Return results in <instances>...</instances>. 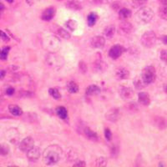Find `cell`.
<instances>
[{
	"instance_id": "obj_1",
	"label": "cell",
	"mask_w": 167,
	"mask_h": 167,
	"mask_svg": "<svg viewBox=\"0 0 167 167\" xmlns=\"http://www.w3.org/2000/svg\"><path fill=\"white\" fill-rule=\"evenodd\" d=\"M62 149L58 145H52L47 148L43 152V161L46 165H55L58 163L62 156Z\"/></svg>"
},
{
	"instance_id": "obj_2",
	"label": "cell",
	"mask_w": 167,
	"mask_h": 167,
	"mask_svg": "<svg viewBox=\"0 0 167 167\" xmlns=\"http://www.w3.org/2000/svg\"><path fill=\"white\" fill-rule=\"evenodd\" d=\"M154 18V12L149 7L140 8L136 13V19L141 24L149 23Z\"/></svg>"
},
{
	"instance_id": "obj_3",
	"label": "cell",
	"mask_w": 167,
	"mask_h": 167,
	"mask_svg": "<svg viewBox=\"0 0 167 167\" xmlns=\"http://www.w3.org/2000/svg\"><path fill=\"white\" fill-rule=\"evenodd\" d=\"M141 79L145 85H150L156 81V71L153 66L145 67L141 72Z\"/></svg>"
},
{
	"instance_id": "obj_4",
	"label": "cell",
	"mask_w": 167,
	"mask_h": 167,
	"mask_svg": "<svg viewBox=\"0 0 167 167\" xmlns=\"http://www.w3.org/2000/svg\"><path fill=\"white\" fill-rule=\"evenodd\" d=\"M46 64L52 69L58 70L64 64V60L63 59L60 55L55 54V53H51L49 55H47Z\"/></svg>"
},
{
	"instance_id": "obj_5",
	"label": "cell",
	"mask_w": 167,
	"mask_h": 167,
	"mask_svg": "<svg viewBox=\"0 0 167 167\" xmlns=\"http://www.w3.org/2000/svg\"><path fill=\"white\" fill-rule=\"evenodd\" d=\"M157 40V37L155 32L147 31L142 34L141 39H140V43L145 47V48H152L155 46Z\"/></svg>"
},
{
	"instance_id": "obj_6",
	"label": "cell",
	"mask_w": 167,
	"mask_h": 167,
	"mask_svg": "<svg viewBox=\"0 0 167 167\" xmlns=\"http://www.w3.org/2000/svg\"><path fill=\"white\" fill-rule=\"evenodd\" d=\"M124 48L123 46H121L120 44L114 45L109 49V56L113 59H117V58H119L122 55V54L124 53Z\"/></svg>"
},
{
	"instance_id": "obj_7",
	"label": "cell",
	"mask_w": 167,
	"mask_h": 167,
	"mask_svg": "<svg viewBox=\"0 0 167 167\" xmlns=\"http://www.w3.org/2000/svg\"><path fill=\"white\" fill-rule=\"evenodd\" d=\"M34 146V140L32 137H26L19 144L20 151H22L23 152L28 151Z\"/></svg>"
},
{
	"instance_id": "obj_8",
	"label": "cell",
	"mask_w": 167,
	"mask_h": 167,
	"mask_svg": "<svg viewBox=\"0 0 167 167\" xmlns=\"http://www.w3.org/2000/svg\"><path fill=\"white\" fill-rule=\"evenodd\" d=\"M44 45L49 50H55L59 47L60 41L55 36H49L48 39L44 42Z\"/></svg>"
},
{
	"instance_id": "obj_9",
	"label": "cell",
	"mask_w": 167,
	"mask_h": 167,
	"mask_svg": "<svg viewBox=\"0 0 167 167\" xmlns=\"http://www.w3.org/2000/svg\"><path fill=\"white\" fill-rule=\"evenodd\" d=\"M119 94L121 97L124 100H130L134 97V91L131 88L127 86H121L119 89Z\"/></svg>"
},
{
	"instance_id": "obj_10",
	"label": "cell",
	"mask_w": 167,
	"mask_h": 167,
	"mask_svg": "<svg viewBox=\"0 0 167 167\" xmlns=\"http://www.w3.org/2000/svg\"><path fill=\"white\" fill-rule=\"evenodd\" d=\"M105 118L110 122H116L120 119V109L116 108L110 109L105 114Z\"/></svg>"
},
{
	"instance_id": "obj_11",
	"label": "cell",
	"mask_w": 167,
	"mask_h": 167,
	"mask_svg": "<svg viewBox=\"0 0 167 167\" xmlns=\"http://www.w3.org/2000/svg\"><path fill=\"white\" fill-rule=\"evenodd\" d=\"M55 13H56V9L55 7L51 6L43 10L41 14V19L44 21H49L55 17Z\"/></svg>"
},
{
	"instance_id": "obj_12",
	"label": "cell",
	"mask_w": 167,
	"mask_h": 167,
	"mask_svg": "<svg viewBox=\"0 0 167 167\" xmlns=\"http://www.w3.org/2000/svg\"><path fill=\"white\" fill-rule=\"evenodd\" d=\"M93 70L96 73H104L107 70V64L101 59H96L93 63Z\"/></svg>"
},
{
	"instance_id": "obj_13",
	"label": "cell",
	"mask_w": 167,
	"mask_h": 167,
	"mask_svg": "<svg viewBox=\"0 0 167 167\" xmlns=\"http://www.w3.org/2000/svg\"><path fill=\"white\" fill-rule=\"evenodd\" d=\"M119 28H120V31L123 34H131L134 30V27L131 23L127 21H123L120 23L119 25Z\"/></svg>"
},
{
	"instance_id": "obj_14",
	"label": "cell",
	"mask_w": 167,
	"mask_h": 167,
	"mask_svg": "<svg viewBox=\"0 0 167 167\" xmlns=\"http://www.w3.org/2000/svg\"><path fill=\"white\" fill-rule=\"evenodd\" d=\"M105 45V39L103 36H94L91 39V46L94 49H102Z\"/></svg>"
},
{
	"instance_id": "obj_15",
	"label": "cell",
	"mask_w": 167,
	"mask_h": 167,
	"mask_svg": "<svg viewBox=\"0 0 167 167\" xmlns=\"http://www.w3.org/2000/svg\"><path fill=\"white\" fill-rule=\"evenodd\" d=\"M84 135L88 140H91L93 142H98L100 140V137L96 132H94L89 127H85L84 129Z\"/></svg>"
},
{
	"instance_id": "obj_16",
	"label": "cell",
	"mask_w": 167,
	"mask_h": 167,
	"mask_svg": "<svg viewBox=\"0 0 167 167\" xmlns=\"http://www.w3.org/2000/svg\"><path fill=\"white\" fill-rule=\"evenodd\" d=\"M115 77L120 80H123V79H127L130 77V72L127 69L121 67L118 68L115 70Z\"/></svg>"
},
{
	"instance_id": "obj_17",
	"label": "cell",
	"mask_w": 167,
	"mask_h": 167,
	"mask_svg": "<svg viewBox=\"0 0 167 167\" xmlns=\"http://www.w3.org/2000/svg\"><path fill=\"white\" fill-rule=\"evenodd\" d=\"M138 101L141 105L148 106L151 104V98L149 94L146 92H140L138 94Z\"/></svg>"
},
{
	"instance_id": "obj_18",
	"label": "cell",
	"mask_w": 167,
	"mask_h": 167,
	"mask_svg": "<svg viewBox=\"0 0 167 167\" xmlns=\"http://www.w3.org/2000/svg\"><path fill=\"white\" fill-rule=\"evenodd\" d=\"M40 156V149L38 147H34L27 151L28 159L30 160H37Z\"/></svg>"
},
{
	"instance_id": "obj_19",
	"label": "cell",
	"mask_w": 167,
	"mask_h": 167,
	"mask_svg": "<svg viewBox=\"0 0 167 167\" xmlns=\"http://www.w3.org/2000/svg\"><path fill=\"white\" fill-rule=\"evenodd\" d=\"M65 6L69 9H71V10H80L82 9V4L81 3L78 1V0H69L67 1L66 4H65Z\"/></svg>"
},
{
	"instance_id": "obj_20",
	"label": "cell",
	"mask_w": 167,
	"mask_h": 167,
	"mask_svg": "<svg viewBox=\"0 0 167 167\" xmlns=\"http://www.w3.org/2000/svg\"><path fill=\"white\" fill-rule=\"evenodd\" d=\"M154 123L160 130H164L167 127V121L161 116H157L154 120Z\"/></svg>"
},
{
	"instance_id": "obj_21",
	"label": "cell",
	"mask_w": 167,
	"mask_h": 167,
	"mask_svg": "<svg viewBox=\"0 0 167 167\" xmlns=\"http://www.w3.org/2000/svg\"><path fill=\"white\" fill-rule=\"evenodd\" d=\"M86 94L89 95V96H92V95H96L100 93V88L97 85H91L87 87L86 89Z\"/></svg>"
},
{
	"instance_id": "obj_22",
	"label": "cell",
	"mask_w": 167,
	"mask_h": 167,
	"mask_svg": "<svg viewBox=\"0 0 167 167\" xmlns=\"http://www.w3.org/2000/svg\"><path fill=\"white\" fill-rule=\"evenodd\" d=\"M132 15V12L130 9H129L127 8H121V10L119 11V16H120V19L121 20H125L130 18Z\"/></svg>"
},
{
	"instance_id": "obj_23",
	"label": "cell",
	"mask_w": 167,
	"mask_h": 167,
	"mask_svg": "<svg viewBox=\"0 0 167 167\" xmlns=\"http://www.w3.org/2000/svg\"><path fill=\"white\" fill-rule=\"evenodd\" d=\"M8 110H9V112L11 113L13 115H15V116H20L23 114L22 109L20 107H19L18 105H9L8 106Z\"/></svg>"
},
{
	"instance_id": "obj_24",
	"label": "cell",
	"mask_w": 167,
	"mask_h": 167,
	"mask_svg": "<svg viewBox=\"0 0 167 167\" xmlns=\"http://www.w3.org/2000/svg\"><path fill=\"white\" fill-rule=\"evenodd\" d=\"M115 34V27L114 25H109V26H107L106 28H105L104 29V34H105V37L107 38H113V36Z\"/></svg>"
},
{
	"instance_id": "obj_25",
	"label": "cell",
	"mask_w": 167,
	"mask_h": 167,
	"mask_svg": "<svg viewBox=\"0 0 167 167\" xmlns=\"http://www.w3.org/2000/svg\"><path fill=\"white\" fill-rule=\"evenodd\" d=\"M79 85L74 81H70L67 84V90L69 93L75 94L79 91Z\"/></svg>"
},
{
	"instance_id": "obj_26",
	"label": "cell",
	"mask_w": 167,
	"mask_h": 167,
	"mask_svg": "<svg viewBox=\"0 0 167 167\" xmlns=\"http://www.w3.org/2000/svg\"><path fill=\"white\" fill-rule=\"evenodd\" d=\"M56 113L58 115V116L62 119V120H64L66 119L67 116H68V111H67L66 108H64V106H58L56 108Z\"/></svg>"
},
{
	"instance_id": "obj_27",
	"label": "cell",
	"mask_w": 167,
	"mask_h": 167,
	"mask_svg": "<svg viewBox=\"0 0 167 167\" xmlns=\"http://www.w3.org/2000/svg\"><path fill=\"white\" fill-rule=\"evenodd\" d=\"M158 13L160 19H167V4H161L160 6Z\"/></svg>"
},
{
	"instance_id": "obj_28",
	"label": "cell",
	"mask_w": 167,
	"mask_h": 167,
	"mask_svg": "<svg viewBox=\"0 0 167 167\" xmlns=\"http://www.w3.org/2000/svg\"><path fill=\"white\" fill-rule=\"evenodd\" d=\"M98 19V15L94 13H90L89 15H88V18H87V22H88V25L89 27H93L94 25L95 24L96 21Z\"/></svg>"
},
{
	"instance_id": "obj_29",
	"label": "cell",
	"mask_w": 167,
	"mask_h": 167,
	"mask_svg": "<svg viewBox=\"0 0 167 167\" xmlns=\"http://www.w3.org/2000/svg\"><path fill=\"white\" fill-rule=\"evenodd\" d=\"M9 50H10V47L9 46H4L3 48L0 49V58L2 60L7 59Z\"/></svg>"
},
{
	"instance_id": "obj_30",
	"label": "cell",
	"mask_w": 167,
	"mask_h": 167,
	"mask_svg": "<svg viewBox=\"0 0 167 167\" xmlns=\"http://www.w3.org/2000/svg\"><path fill=\"white\" fill-rule=\"evenodd\" d=\"M57 34L59 37H61L63 39H70V37H71V35L69 33L68 31H66L64 28H58V29H57Z\"/></svg>"
},
{
	"instance_id": "obj_31",
	"label": "cell",
	"mask_w": 167,
	"mask_h": 167,
	"mask_svg": "<svg viewBox=\"0 0 167 167\" xmlns=\"http://www.w3.org/2000/svg\"><path fill=\"white\" fill-rule=\"evenodd\" d=\"M94 166H107V160L105 159V157L100 156L98 159L95 160Z\"/></svg>"
},
{
	"instance_id": "obj_32",
	"label": "cell",
	"mask_w": 167,
	"mask_h": 167,
	"mask_svg": "<svg viewBox=\"0 0 167 167\" xmlns=\"http://www.w3.org/2000/svg\"><path fill=\"white\" fill-rule=\"evenodd\" d=\"M66 27L71 31H74L78 27V23L74 19H69L66 22Z\"/></svg>"
},
{
	"instance_id": "obj_33",
	"label": "cell",
	"mask_w": 167,
	"mask_h": 167,
	"mask_svg": "<svg viewBox=\"0 0 167 167\" xmlns=\"http://www.w3.org/2000/svg\"><path fill=\"white\" fill-rule=\"evenodd\" d=\"M134 85H135L136 89H142L146 85L145 84V82L142 80V79L138 78V77H136V78L135 79V80H134Z\"/></svg>"
},
{
	"instance_id": "obj_34",
	"label": "cell",
	"mask_w": 167,
	"mask_h": 167,
	"mask_svg": "<svg viewBox=\"0 0 167 167\" xmlns=\"http://www.w3.org/2000/svg\"><path fill=\"white\" fill-rule=\"evenodd\" d=\"M49 94L55 100H59L61 98V94L59 93V91L57 89H55V88H50L49 89Z\"/></svg>"
},
{
	"instance_id": "obj_35",
	"label": "cell",
	"mask_w": 167,
	"mask_h": 167,
	"mask_svg": "<svg viewBox=\"0 0 167 167\" xmlns=\"http://www.w3.org/2000/svg\"><path fill=\"white\" fill-rule=\"evenodd\" d=\"M9 151V147L6 144H0V156H6Z\"/></svg>"
},
{
	"instance_id": "obj_36",
	"label": "cell",
	"mask_w": 167,
	"mask_h": 167,
	"mask_svg": "<svg viewBox=\"0 0 167 167\" xmlns=\"http://www.w3.org/2000/svg\"><path fill=\"white\" fill-rule=\"evenodd\" d=\"M133 5L135 7H140L143 6L144 4H145L148 2V0H132Z\"/></svg>"
},
{
	"instance_id": "obj_37",
	"label": "cell",
	"mask_w": 167,
	"mask_h": 167,
	"mask_svg": "<svg viewBox=\"0 0 167 167\" xmlns=\"http://www.w3.org/2000/svg\"><path fill=\"white\" fill-rule=\"evenodd\" d=\"M160 58L167 64V51L166 49H162L160 51Z\"/></svg>"
},
{
	"instance_id": "obj_38",
	"label": "cell",
	"mask_w": 167,
	"mask_h": 167,
	"mask_svg": "<svg viewBox=\"0 0 167 167\" xmlns=\"http://www.w3.org/2000/svg\"><path fill=\"white\" fill-rule=\"evenodd\" d=\"M105 138H106V140H108V141L111 140V139H112V133L109 130V129L106 128L105 130Z\"/></svg>"
},
{
	"instance_id": "obj_39",
	"label": "cell",
	"mask_w": 167,
	"mask_h": 167,
	"mask_svg": "<svg viewBox=\"0 0 167 167\" xmlns=\"http://www.w3.org/2000/svg\"><path fill=\"white\" fill-rule=\"evenodd\" d=\"M68 158H69L70 160L77 159V154L74 151H69V152H68Z\"/></svg>"
},
{
	"instance_id": "obj_40",
	"label": "cell",
	"mask_w": 167,
	"mask_h": 167,
	"mask_svg": "<svg viewBox=\"0 0 167 167\" xmlns=\"http://www.w3.org/2000/svg\"><path fill=\"white\" fill-rule=\"evenodd\" d=\"M0 38L3 39L4 41H5V42H8L10 40V38L2 30H0Z\"/></svg>"
},
{
	"instance_id": "obj_41",
	"label": "cell",
	"mask_w": 167,
	"mask_h": 167,
	"mask_svg": "<svg viewBox=\"0 0 167 167\" xmlns=\"http://www.w3.org/2000/svg\"><path fill=\"white\" fill-rule=\"evenodd\" d=\"M79 70H81L82 73H86V71H87V65H86V64L85 62H81L79 63Z\"/></svg>"
},
{
	"instance_id": "obj_42",
	"label": "cell",
	"mask_w": 167,
	"mask_h": 167,
	"mask_svg": "<svg viewBox=\"0 0 167 167\" xmlns=\"http://www.w3.org/2000/svg\"><path fill=\"white\" fill-rule=\"evenodd\" d=\"M15 92V89L14 88H13V87H9L8 89H7L6 90V94H8V95H13V94Z\"/></svg>"
},
{
	"instance_id": "obj_43",
	"label": "cell",
	"mask_w": 167,
	"mask_h": 167,
	"mask_svg": "<svg viewBox=\"0 0 167 167\" xmlns=\"http://www.w3.org/2000/svg\"><path fill=\"white\" fill-rule=\"evenodd\" d=\"M73 166L76 167V166H85V161H81V160H79L78 162H76L75 164L73 165Z\"/></svg>"
},
{
	"instance_id": "obj_44",
	"label": "cell",
	"mask_w": 167,
	"mask_h": 167,
	"mask_svg": "<svg viewBox=\"0 0 167 167\" xmlns=\"http://www.w3.org/2000/svg\"><path fill=\"white\" fill-rule=\"evenodd\" d=\"M160 40H161V42H162L164 44L167 45V35H162V36L160 37Z\"/></svg>"
},
{
	"instance_id": "obj_45",
	"label": "cell",
	"mask_w": 167,
	"mask_h": 167,
	"mask_svg": "<svg viewBox=\"0 0 167 167\" xmlns=\"http://www.w3.org/2000/svg\"><path fill=\"white\" fill-rule=\"evenodd\" d=\"M6 75V71L4 70H0V79H3Z\"/></svg>"
},
{
	"instance_id": "obj_46",
	"label": "cell",
	"mask_w": 167,
	"mask_h": 167,
	"mask_svg": "<svg viewBox=\"0 0 167 167\" xmlns=\"http://www.w3.org/2000/svg\"><path fill=\"white\" fill-rule=\"evenodd\" d=\"M91 1L95 4H101L103 3V0H91Z\"/></svg>"
},
{
	"instance_id": "obj_47",
	"label": "cell",
	"mask_w": 167,
	"mask_h": 167,
	"mask_svg": "<svg viewBox=\"0 0 167 167\" xmlns=\"http://www.w3.org/2000/svg\"><path fill=\"white\" fill-rule=\"evenodd\" d=\"M4 5H3V4L0 3V13H1L2 12H3V10H4Z\"/></svg>"
},
{
	"instance_id": "obj_48",
	"label": "cell",
	"mask_w": 167,
	"mask_h": 167,
	"mask_svg": "<svg viewBox=\"0 0 167 167\" xmlns=\"http://www.w3.org/2000/svg\"><path fill=\"white\" fill-rule=\"evenodd\" d=\"M161 4H167V0H159Z\"/></svg>"
},
{
	"instance_id": "obj_49",
	"label": "cell",
	"mask_w": 167,
	"mask_h": 167,
	"mask_svg": "<svg viewBox=\"0 0 167 167\" xmlns=\"http://www.w3.org/2000/svg\"><path fill=\"white\" fill-rule=\"evenodd\" d=\"M6 1H7L8 3H9V4H12V3H13V2L14 0H6Z\"/></svg>"
},
{
	"instance_id": "obj_50",
	"label": "cell",
	"mask_w": 167,
	"mask_h": 167,
	"mask_svg": "<svg viewBox=\"0 0 167 167\" xmlns=\"http://www.w3.org/2000/svg\"><path fill=\"white\" fill-rule=\"evenodd\" d=\"M164 89H165V91H166V92L167 93V85L164 87Z\"/></svg>"
},
{
	"instance_id": "obj_51",
	"label": "cell",
	"mask_w": 167,
	"mask_h": 167,
	"mask_svg": "<svg viewBox=\"0 0 167 167\" xmlns=\"http://www.w3.org/2000/svg\"><path fill=\"white\" fill-rule=\"evenodd\" d=\"M58 1H63V0H58Z\"/></svg>"
}]
</instances>
